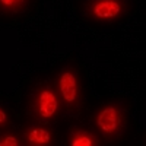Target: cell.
I'll list each match as a JSON object with an SVG mask.
<instances>
[{"label": "cell", "mask_w": 146, "mask_h": 146, "mask_svg": "<svg viewBox=\"0 0 146 146\" xmlns=\"http://www.w3.org/2000/svg\"><path fill=\"white\" fill-rule=\"evenodd\" d=\"M92 126L102 140L114 142L127 126L126 108L117 101H110L101 105L92 117Z\"/></svg>", "instance_id": "7a4b0ae2"}, {"label": "cell", "mask_w": 146, "mask_h": 146, "mask_svg": "<svg viewBox=\"0 0 146 146\" xmlns=\"http://www.w3.org/2000/svg\"><path fill=\"white\" fill-rule=\"evenodd\" d=\"M22 137L18 133H12V131H5L0 135V146H21Z\"/></svg>", "instance_id": "ba28073f"}, {"label": "cell", "mask_w": 146, "mask_h": 146, "mask_svg": "<svg viewBox=\"0 0 146 146\" xmlns=\"http://www.w3.org/2000/svg\"><path fill=\"white\" fill-rule=\"evenodd\" d=\"M22 143L27 146H51L54 143V133L47 123H31L21 133Z\"/></svg>", "instance_id": "5b68a950"}, {"label": "cell", "mask_w": 146, "mask_h": 146, "mask_svg": "<svg viewBox=\"0 0 146 146\" xmlns=\"http://www.w3.org/2000/svg\"><path fill=\"white\" fill-rule=\"evenodd\" d=\"M29 0H0V13L12 15L28 7Z\"/></svg>", "instance_id": "52a82bcc"}, {"label": "cell", "mask_w": 146, "mask_h": 146, "mask_svg": "<svg viewBox=\"0 0 146 146\" xmlns=\"http://www.w3.org/2000/svg\"><path fill=\"white\" fill-rule=\"evenodd\" d=\"M29 111L36 121L41 123H51L60 118L64 108L58 94L53 85H40L36 86L28 101Z\"/></svg>", "instance_id": "3957f363"}, {"label": "cell", "mask_w": 146, "mask_h": 146, "mask_svg": "<svg viewBox=\"0 0 146 146\" xmlns=\"http://www.w3.org/2000/svg\"><path fill=\"white\" fill-rule=\"evenodd\" d=\"M129 10L126 0H86L85 15L96 25H113Z\"/></svg>", "instance_id": "277c9868"}, {"label": "cell", "mask_w": 146, "mask_h": 146, "mask_svg": "<svg viewBox=\"0 0 146 146\" xmlns=\"http://www.w3.org/2000/svg\"><path fill=\"white\" fill-rule=\"evenodd\" d=\"M53 86L62 100L64 111L72 114L80 111L85 101V88L82 76L76 66H63L56 73Z\"/></svg>", "instance_id": "6da1fadb"}, {"label": "cell", "mask_w": 146, "mask_h": 146, "mask_svg": "<svg viewBox=\"0 0 146 146\" xmlns=\"http://www.w3.org/2000/svg\"><path fill=\"white\" fill-rule=\"evenodd\" d=\"M102 142L104 140L98 133L88 129H76L67 136L69 146H100Z\"/></svg>", "instance_id": "8992f818"}, {"label": "cell", "mask_w": 146, "mask_h": 146, "mask_svg": "<svg viewBox=\"0 0 146 146\" xmlns=\"http://www.w3.org/2000/svg\"><path fill=\"white\" fill-rule=\"evenodd\" d=\"M10 123V118H9V113H7V110L3 107V105H0V130H5Z\"/></svg>", "instance_id": "9c48e42d"}]
</instances>
